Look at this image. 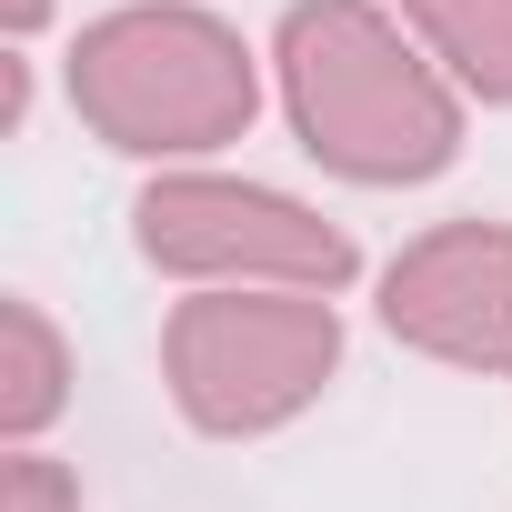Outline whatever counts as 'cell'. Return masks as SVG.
I'll return each mask as SVG.
<instances>
[{
	"label": "cell",
	"instance_id": "3957f363",
	"mask_svg": "<svg viewBox=\"0 0 512 512\" xmlns=\"http://www.w3.org/2000/svg\"><path fill=\"white\" fill-rule=\"evenodd\" d=\"M342 372V312L332 292L292 282H191L161 322V382L191 432L211 442H262L302 422Z\"/></svg>",
	"mask_w": 512,
	"mask_h": 512
},
{
	"label": "cell",
	"instance_id": "5b68a950",
	"mask_svg": "<svg viewBox=\"0 0 512 512\" xmlns=\"http://www.w3.org/2000/svg\"><path fill=\"white\" fill-rule=\"evenodd\" d=\"M382 332L452 372H512V221H432L382 262Z\"/></svg>",
	"mask_w": 512,
	"mask_h": 512
},
{
	"label": "cell",
	"instance_id": "8992f818",
	"mask_svg": "<svg viewBox=\"0 0 512 512\" xmlns=\"http://www.w3.org/2000/svg\"><path fill=\"white\" fill-rule=\"evenodd\" d=\"M61 402H71V342L31 292H11L0 302V432L31 442L61 422Z\"/></svg>",
	"mask_w": 512,
	"mask_h": 512
},
{
	"label": "cell",
	"instance_id": "7a4b0ae2",
	"mask_svg": "<svg viewBox=\"0 0 512 512\" xmlns=\"http://www.w3.org/2000/svg\"><path fill=\"white\" fill-rule=\"evenodd\" d=\"M71 111L131 161H201L251 131L262 71L251 41L201 0H131L71 41Z\"/></svg>",
	"mask_w": 512,
	"mask_h": 512
},
{
	"label": "cell",
	"instance_id": "52a82bcc",
	"mask_svg": "<svg viewBox=\"0 0 512 512\" xmlns=\"http://www.w3.org/2000/svg\"><path fill=\"white\" fill-rule=\"evenodd\" d=\"M422 51L462 81V101H512V0H392Z\"/></svg>",
	"mask_w": 512,
	"mask_h": 512
},
{
	"label": "cell",
	"instance_id": "ba28073f",
	"mask_svg": "<svg viewBox=\"0 0 512 512\" xmlns=\"http://www.w3.org/2000/svg\"><path fill=\"white\" fill-rule=\"evenodd\" d=\"M0 512H81V482L51 462V452H11V462H0Z\"/></svg>",
	"mask_w": 512,
	"mask_h": 512
},
{
	"label": "cell",
	"instance_id": "6da1fadb",
	"mask_svg": "<svg viewBox=\"0 0 512 512\" xmlns=\"http://www.w3.org/2000/svg\"><path fill=\"white\" fill-rule=\"evenodd\" d=\"M282 111L332 181L412 191L462 151V81L422 51V31L382 0H292L282 41Z\"/></svg>",
	"mask_w": 512,
	"mask_h": 512
},
{
	"label": "cell",
	"instance_id": "277c9868",
	"mask_svg": "<svg viewBox=\"0 0 512 512\" xmlns=\"http://www.w3.org/2000/svg\"><path fill=\"white\" fill-rule=\"evenodd\" d=\"M131 241L151 272L181 282H292V292H342L362 272V241L322 221L312 201L231 171H161L131 201Z\"/></svg>",
	"mask_w": 512,
	"mask_h": 512
},
{
	"label": "cell",
	"instance_id": "9c48e42d",
	"mask_svg": "<svg viewBox=\"0 0 512 512\" xmlns=\"http://www.w3.org/2000/svg\"><path fill=\"white\" fill-rule=\"evenodd\" d=\"M41 21H51V0H11V41H31Z\"/></svg>",
	"mask_w": 512,
	"mask_h": 512
}]
</instances>
